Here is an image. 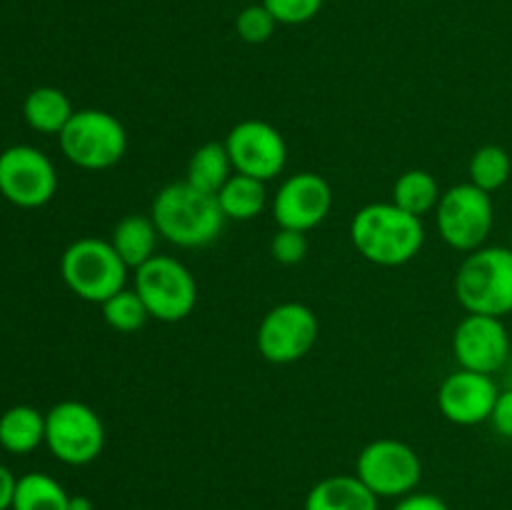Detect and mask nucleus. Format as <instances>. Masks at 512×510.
<instances>
[{"mask_svg": "<svg viewBox=\"0 0 512 510\" xmlns=\"http://www.w3.org/2000/svg\"><path fill=\"white\" fill-rule=\"evenodd\" d=\"M215 198H218L225 220H253L268 205V190H265L263 180L233 173Z\"/></svg>", "mask_w": 512, "mask_h": 510, "instance_id": "aec40b11", "label": "nucleus"}, {"mask_svg": "<svg viewBox=\"0 0 512 510\" xmlns=\"http://www.w3.org/2000/svg\"><path fill=\"white\" fill-rule=\"evenodd\" d=\"M508 248L512 250V230H510V245H508Z\"/></svg>", "mask_w": 512, "mask_h": 510, "instance_id": "72a5a7b5", "label": "nucleus"}, {"mask_svg": "<svg viewBox=\"0 0 512 510\" xmlns=\"http://www.w3.org/2000/svg\"><path fill=\"white\" fill-rule=\"evenodd\" d=\"M320 323L305 303H280L263 315L255 335L260 355L273 365L298 363L318 343Z\"/></svg>", "mask_w": 512, "mask_h": 510, "instance_id": "9d476101", "label": "nucleus"}, {"mask_svg": "<svg viewBox=\"0 0 512 510\" xmlns=\"http://www.w3.org/2000/svg\"><path fill=\"white\" fill-rule=\"evenodd\" d=\"M150 218L160 238L178 248H205L220 235L225 215L218 198L193 188L188 180L165 185L150 205Z\"/></svg>", "mask_w": 512, "mask_h": 510, "instance_id": "f03ea898", "label": "nucleus"}, {"mask_svg": "<svg viewBox=\"0 0 512 510\" xmlns=\"http://www.w3.org/2000/svg\"><path fill=\"white\" fill-rule=\"evenodd\" d=\"M15 485H18V478L5 465H0V510H13Z\"/></svg>", "mask_w": 512, "mask_h": 510, "instance_id": "7c9ffc66", "label": "nucleus"}, {"mask_svg": "<svg viewBox=\"0 0 512 510\" xmlns=\"http://www.w3.org/2000/svg\"><path fill=\"white\" fill-rule=\"evenodd\" d=\"M393 510H450V505L433 493H410Z\"/></svg>", "mask_w": 512, "mask_h": 510, "instance_id": "c756f323", "label": "nucleus"}, {"mask_svg": "<svg viewBox=\"0 0 512 510\" xmlns=\"http://www.w3.org/2000/svg\"><path fill=\"white\" fill-rule=\"evenodd\" d=\"M68 510H95L93 500L88 495H70V505Z\"/></svg>", "mask_w": 512, "mask_h": 510, "instance_id": "2f4dec72", "label": "nucleus"}, {"mask_svg": "<svg viewBox=\"0 0 512 510\" xmlns=\"http://www.w3.org/2000/svg\"><path fill=\"white\" fill-rule=\"evenodd\" d=\"M355 475L378 498H405L423 478V463L415 448L395 438H378L360 450Z\"/></svg>", "mask_w": 512, "mask_h": 510, "instance_id": "1a4fd4ad", "label": "nucleus"}, {"mask_svg": "<svg viewBox=\"0 0 512 510\" xmlns=\"http://www.w3.org/2000/svg\"><path fill=\"white\" fill-rule=\"evenodd\" d=\"M333 208V188L318 173H295L285 180L273 198V218L278 228L308 230L318 228Z\"/></svg>", "mask_w": 512, "mask_h": 510, "instance_id": "4468645a", "label": "nucleus"}, {"mask_svg": "<svg viewBox=\"0 0 512 510\" xmlns=\"http://www.w3.org/2000/svg\"><path fill=\"white\" fill-rule=\"evenodd\" d=\"M233 163H230V155L225 143H205L190 155L188 170H185V180H188L193 188L203 190V193L218 195V190L228 183V178L233 175Z\"/></svg>", "mask_w": 512, "mask_h": 510, "instance_id": "412c9836", "label": "nucleus"}, {"mask_svg": "<svg viewBox=\"0 0 512 510\" xmlns=\"http://www.w3.org/2000/svg\"><path fill=\"white\" fill-rule=\"evenodd\" d=\"M128 270L113 243L93 235L73 240L60 255V278L85 303L103 305L110 295L123 290Z\"/></svg>", "mask_w": 512, "mask_h": 510, "instance_id": "20e7f679", "label": "nucleus"}, {"mask_svg": "<svg viewBox=\"0 0 512 510\" xmlns=\"http://www.w3.org/2000/svg\"><path fill=\"white\" fill-rule=\"evenodd\" d=\"M70 495L48 473H25L15 485L13 510H68Z\"/></svg>", "mask_w": 512, "mask_h": 510, "instance_id": "5701e85b", "label": "nucleus"}, {"mask_svg": "<svg viewBox=\"0 0 512 510\" xmlns=\"http://www.w3.org/2000/svg\"><path fill=\"white\" fill-rule=\"evenodd\" d=\"M60 150L73 165L83 170H108L123 160L128 150V133L123 123L108 110H75L58 135Z\"/></svg>", "mask_w": 512, "mask_h": 510, "instance_id": "39448f33", "label": "nucleus"}, {"mask_svg": "<svg viewBox=\"0 0 512 510\" xmlns=\"http://www.w3.org/2000/svg\"><path fill=\"white\" fill-rule=\"evenodd\" d=\"M135 290L143 298L150 318L180 323L198 305V283L188 265L170 255H155L135 270Z\"/></svg>", "mask_w": 512, "mask_h": 510, "instance_id": "423d86ee", "label": "nucleus"}, {"mask_svg": "<svg viewBox=\"0 0 512 510\" xmlns=\"http://www.w3.org/2000/svg\"><path fill=\"white\" fill-rule=\"evenodd\" d=\"M453 355L460 368L495 375L505 370L512 345L503 318L468 313L453 333Z\"/></svg>", "mask_w": 512, "mask_h": 510, "instance_id": "ddd939ff", "label": "nucleus"}, {"mask_svg": "<svg viewBox=\"0 0 512 510\" xmlns=\"http://www.w3.org/2000/svg\"><path fill=\"white\" fill-rule=\"evenodd\" d=\"M45 445L65 465H90L105 448V425L90 405L63 400L45 413Z\"/></svg>", "mask_w": 512, "mask_h": 510, "instance_id": "6e6552de", "label": "nucleus"}, {"mask_svg": "<svg viewBox=\"0 0 512 510\" xmlns=\"http://www.w3.org/2000/svg\"><path fill=\"white\" fill-rule=\"evenodd\" d=\"M235 173L250 175L263 183L278 178L288 163V143L275 125L265 120H240L225 138Z\"/></svg>", "mask_w": 512, "mask_h": 510, "instance_id": "f8f14e48", "label": "nucleus"}, {"mask_svg": "<svg viewBox=\"0 0 512 510\" xmlns=\"http://www.w3.org/2000/svg\"><path fill=\"white\" fill-rule=\"evenodd\" d=\"M455 298L465 313L505 318L512 313V250L488 245L468 253L455 275Z\"/></svg>", "mask_w": 512, "mask_h": 510, "instance_id": "7ed1b4c3", "label": "nucleus"}, {"mask_svg": "<svg viewBox=\"0 0 512 510\" xmlns=\"http://www.w3.org/2000/svg\"><path fill=\"white\" fill-rule=\"evenodd\" d=\"M275 28H278V20L270 15V10L263 3L248 5L238 13L235 18V33L240 40L250 45H263L273 38Z\"/></svg>", "mask_w": 512, "mask_h": 510, "instance_id": "a878e982", "label": "nucleus"}, {"mask_svg": "<svg viewBox=\"0 0 512 510\" xmlns=\"http://www.w3.org/2000/svg\"><path fill=\"white\" fill-rule=\"evenodd\" d=\"M378 500L358 475H328L310 488L305 510H378Z\"/></svg>", "mask_w": 512, "mask_h": 510, "instance_id": "dca6fc26", "label": "nucleus"}, {"mask_svg": "<svg viewBox=\"0 0 512 510\" xmlns=\"http://www.w3.org/2000/svg\"><path fill=\"white\" fill-rule=\"evenodd\" d=\"M470 183L478 185L480 190L493 195L495 190L503 188L512 175L510 153L503 145H483L473 153L468 165Z\"/></svg>", "mask_w": 512, "mask_h": 510, "instance_id": "b1692460", "label": "nucleus"}, {"mask_svg": "<svg viewBox=\"0 0 512 510\" xmlns=\"http://www.w3.org/2000/svg\"><path fill=\"white\" fill-rule=\"evenodd\" d=\"M100 308H103L105 323L113 330H118V333H135V330L143 328L150 318L148 308H145L143 298H140L135 288L118 290V293L110 295Z\"/></svg>", "mask_w": 512, "mask_h": 510, "instance_id": "393cba45", "label": "nucleus"}, {"mask_svg": "<svg viewBox=\"0 0 512 510\" xmlns=\"http://www.w3.org/2000/svg\"><path fill=\"white\" fill-rule=\"evenodd\" d=\"M45 443V415L33 405H13L0 415V448L13 455L33 453Z\"/></svg>", "mask_w": 512, "mask_h": 510, "instance_id": "6ab92c4d", "label": "nucleus"}, {"mask_svg": "<svg viewBox=\"0 0 512 510\" xmlns=\"http://www.w3.org/2000/svg\"><path fill=\"white\" fill-rule=\"evenodd\" d=\"M278 25L310 23L323 10L325 0H260Z\"/></svg>", "mask_w": 512, "mask_h": 510, "instance_id": "bb28decb", "label": "nucleus"}, {"mask_svg": "<svg viewBox=\"0 0 512 510\" xmlns=\"http://www.w3.org/2000/svg\"><path fill=\"white\" fill-rule=\"evenodd\" d=\"M58 190L55 165L33 145H10L0 153V195L18 208H43Z\"/></svg>", "mask_w": 512, "mask_h": 510, "instance_id": "9b49d317", "label": "nucleus"}, {"mask_svg": "<svg viewBox=\"0 0 512 510\" xmlns=\"http://www.w3.org/2000/svg\"><path fill=\"white\" fill-rule=\"evenodd\" d=\"M498 395L493 375L460 368L440 383L438 408L453 425H480L490 420Z\"/></svg>", "mask_w": 512, "mask_h": 510, "instance_id": "2eb2a0df", "label": "nucleus"}, {"mask_svg": "<svg viewBox=\"0 0 512 510\" xmlns=\"http://www.w3.org/2000/svg\"><path fill=\"white\" fill-rule=\"evenodd\" d=\"M350 243L368 263L398 268L410 263L425 243L423 220L390 203H370L350 220Z\"/></svg>", "mask_w": 512, "mask_h": 510, "instance_id": "f257e3e1", "label": "nucleus"}, {"mask_svg": "<svg viewBox=\"0 0 512 510\" xmlns=\"http://www.w3.org/2000/svg\"><path fill=\"white\" fill-rule=\"evenodd\" d=\"M308 250H310L308 235L300 233V230L278 228V233H275L273 240H270V255H273L275 263L280 265L303 263Z\"/></svg>", "mask_w": 512, "mask_h": 510, "instance_id": "cd10ccee", "label": "nucleus"}, {"mask_svg": "<svg viewBox=\"0 0 512 510\" xmlns=\"http://www.w3.org/2000/svg\"><path fill=\"white\" fill-rule=\"evenodd\" d=\"M440 185L433 173L423 168L405 170L393 185V203L403 208L410 215H425L433 208H438L440 200Z\"/></svg>", "mask_w": 512, "mask_h": 510, "instance_id": "4be33fe9", "label": "nucleus"}, {"mask_svg": "<svg viewBox=\"0 0 512 510\" xmlns=\"http://www.w3.org/2000/svg\"><path fill=\"white\" fill-rule=\"evenodd\" d=\"M438 230L440 238L460 253H473L483 248L495 225L493 195L478 185L460 183L445 190L438 200Z\"/></svg>", "mask_w": 512, "mask_h": 510, "instance_id": "0eeeda50", "label": "nucleus"}, {"mask_svg": "<svg viewBox=\"0 0 512 510\" xmlns=\"http://www.w3.org/2000/svg\"><path fill=\"white\" fill-rule=\"evenodd\" d=\"M505 373H508V375H505V383H508L505 388H512V355H510L508 365H505Z\"/></svg>", "mask_w": 512, "mask_h": 510, "instance_id": "473e14b6", "label": "nucleus"}, {"mask_svg": "<svg viewBox=\"0 0 512 510\" xmlns=\"http://www.w3.org/2000/svg\"><path fill=\"white\" fill-rule=\"evenodd\" d=\"M488 423L493 425V430L500 435V438L512 440V388L500 390L498 400H495L493 415H490Z\"/></svg>", "mask_w": 512, "mask_h": 510, "instance_id": "c85d7f7f", "label": "nucleus"}, {"mask_svg": "<svg viewBox=\"0 0 512 510\" xmlns=\"http://www.w3.org/2000/svg\"><path fill=\"white\" fill-rule=\"evenodd\" d=\"M158 228H155L150 215H125L118 220L110 235V243L118 250L123 263L128 268L138 270L140 265L155 258V248H158Z\"/></svg>", "mask_w": 512, "mask_h": 510, "instance_id": "f3484780", "label": "nucleus"}, {"mask_svg": "<svg viewBox=\"0 0 512 510\" xmlns=\"http://www.w3.org/2000/svg\"><path fill=\"white\" fill-rule=\"evenodd\" d=\"M73 113L75 110L68 95L53 85H40V88L30 90L23 103V118L35 133L60 135Z\"/></svg>", "mask_w": 512, "mask_h": 510, "instance_id": "a211bd4d", "label": "nucleus"}]
</instances>
